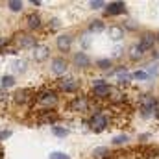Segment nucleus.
<instances>
[{
    "instance_id": "1",
    "label": "nucleus",
    "mask_w": 159,
    "mask_h": 159,
    "mask_svg": "<svg viewBox=\"0 0 159 159\" xmlns=\"http://www.w3.org/2000/svg\"><path fill=\"white\" fill-rule=\"evenodd\" d=\"M59 98H57V93L52 91V89H43L35 94V104L39 106L43 111H52L56 106H57Z\"/></svg>"
},
{
    "instance_id": "2",
    "label": "nucleus",
    "mask_w": 159,
    "mask_h": 159,
    "mask_svg": "<svg viewBox=\"0 0 159 159\" xmlns=\"http://www.w3.org/2000/svg\"><path fill=\"white\" fill-rule=\"evenodd\" d=\"M157 106H159V102L154 98V96L144 94V96L141 98V115H143L144 119L152 117L154 113H157Z\"/></svg>"
},
{
    "instance_id": "3",
    "label": "nucleus",
    "mask_w": 159,
    "mask_h": 159,
    "mask_svg": "<svg viewBox=\"0 0 159 159\" xmlns=\"http://www.w3.org/2000/svg\"><path fill=\"white\" fill-rule=\"evenodd\" d=\"M89 126H91L93 131L100 133V131H104V129L109 126V119H107L104 113H94V115L91 117V120H89Z\"/></svg>"
},
{
    "instance_id": "4",
    "label": "nucleus",
    "mask_w": 159,
    "mask_h": 159,
    "mask_svg": "<svg viewBox=\"0 0 159 159\" xmlns=\"http://www.w3.org/2000/svg\"><path fill=\"white\" fill-rule=\"evenodd\" d=\"M91 107H93V104H91V100L85 98V96H76V98L69 104V109H70V111H76V113H87Z\"/></svg>"
},
{
    "instance_id": "5",
    "label": "nucleus",
    "mask_w": 159,
    "mask_h": 159,
    "mask_svg": "<svg viewBox=\"0 0 159 159\" xmlns=\"http://www.w3.org/2000/svg\"><path fill=\"white\" fill-rule=\"evenodd\" d=\"M57 85H59V89L61 91H65V93H76L80 89V81L74 78H61L57 80Z\"/></svg>"
},
{
    "instance_id": "6",
    "label": "nucleus",
    "mask_w": 159,
    "mask_h": 159,
    "mask_svg": "<svg viewBox=\"0 0 159 159\" xmlns=\"http://www.w3.org/2000/svg\"><path fill=\"white\" fill-rule=\"evenodd\" d=\"M32 100H35L34 89H20V91L15 93V102H19V104H28Z\"/></svg>"
},
{
    "instance_id": "7",
    "label": "nucleus",
    "mask_w": 159,
    "mask_h": 159,
    "mask_svg": "<svg viewBox=\"0 0 159 159\" xmlns=\"http://www.w3.org/2000/svg\"><path fill=\"white\" fill-rule=\"evenodd\" d=\"M57 120H59V115H57L56 111H41L37 122H39V124H50V126H56Z\"/></svg>"
},
{
    "instance_id": "8",
    "label": "nucleus",
    "mask_w": 159,
    "mask_h": 159,
    "mask_svg": "<svg viewBox=\"0 0 159 159\" xmlns=\"http://www.w3.org/2000/svg\"><path fill=\"white\" fill-rule=\"evenodd\" d=\"M156 35L154 34H144L143 35V39H141V43L137 44L139 48H141V52H148V50H152L154 48V44H156Z\"/></svg>"
},
{
    "instance_id": "9",
    "label": "nucleus",
    "mask_w": 159,
    "mask_h": 159,
    "mask_svg": "<svg viewBox=\"0 0 159 159\" xmlns=\"http://www.w3.org/2000/svg\"><path fill=\"white\" fill-rule=\"evenodd\" d=\"M17 44H19L20 48H35V46H37L35 37L30 35V34H20V35L17 37Z\"/></svg>"
},
{
    "instance_id": "10",
    "label": "nucleus",
    "mask_w": 159,
    "mask_h": 159,
    "mask_svg": "<svg viewBox=\"0 0 159 159\" xmlns=\"http://www.w3.org/2000/svg\"><path fill=\"white\" fill-rule=\"evenodd\" d=\"M52 72L57 74V76H61V74L67 72V61H65V57H54L52 59Z\"/></svg>"
},
{
    "instance_id": "11",
    "label": "nucleus",
    "mask_w": 159,
    "mask_h": 159,
    "mask_svg": "<svg viewBox=\"0 0 159 159\" xmlns=\"http://www.w3.org/2000/svg\"><path fill=\"white\" fill-rule=\"evenodd\" d=\"M124 11H126L124 2H109V4H106V13L107 15H120Z\"/></svg>"
},
{
    "instance_id": "12",
    "label": "nucleus",
    "mask_w": 159,
    "mask_h": 159,
    "mask_svg": "<svg viewBox=\"0 0 159 159\" xmlns=\"http://www.w3.org/2000/svg\"><path fill=\"white\" fill-rule=\"evenodd\" d=\"M70 46H72V35L70 34H63V35L57 37V48L61 52H69Z\"/></svg>"
},
{
    "instance_id": "13",
    "label": "nucleus",
    "mask_w": 159,
    "mask_h": 159,
    "mask_svg": "<svg viewBox=\"0 0 159 159\" xmlns=\"http://www.w3.org/2000/svg\"><path fill=\"white\" fill-rule=\"evenodd\" d=\"M109 93H111V85H102V87H94L93 89V94L96 100H102V98H109Z\"/></svg>"
},
{
    "instance_id": "14",
    "label": "nucleus",
    "mask_w": 159,
    "mask_h": 159,
    "mask_svg": "<svg viewBox=\"0 0 159 159\" xmlns=\"http://www.w3.org/2000/svg\"><path fill=\"white\" fill-rule=\"evenodd\" d=\"M48 54H50V50H48V46H35L34 48V57H35V61H44L46 57H48Z\"/></svg>"
},
{
    "instance_id": "15",
    "label": "nucleus",
    "mask_w": 159,
    "mask_h": 159,
    "mask_svg": "<svg viewBox=\"0 0 159 159\" xmlns=\"http://www.w3.org/2000/svg\"><path fill=\"white\" fill-rule=\"evenodd\" d=\"M89 63H91V59H89V56L87 54H83V52H78L76 56H74V65L76 67H89Z\"/></svg>"
},
{
    "instance_id": "16",
    "label": "nucleus",
    "mask_w": 159,
    "mask_h": 159,
    "mask_svg": "<svg viewBox=\"0 0 159 159\" xmlns=\"http://www.w3.org/2000/svg\"><path fill=\"white\" fill-rule=\"evenodd\" d=\"M107 34H109V37L113 41H120L124 37V28H120V26H109Z\"/></svg>"
},
{
    "instance_id": "17",
    "label": "nucleus",
    "mask_w": 159,
    "mask_h": 159,
    "mask_svg": "<svg viewBox=\"0 0 159 159\" xmlns=\"http://www.w3.org/2000/svg\"><path fill=\"white\" fill-rule=\"evenodd\" d=\"M41 17L37 15V13H30L28 15V26L32 28V30H35V28H41Z\"/></svg>"
},
{
    "instance_id": "18",
    "label": "nucleus",
    "mask_w": 159,
    "mask_h": 159,
    "mask_svg": "<svg viewBox=\"0 0 159 159\" xmlns=\"http://www.w3.org/2000/svg\"><path fill=\"white\" fill-rule=\"evenodd\" d=\"M93 156H94V159H109L111 154H109V150H107V148H104V146H102V148H96V150L93 152Z\"/></svg>"
},
{
    "instance_id": "19",
    "label": "nucleus",
    "mask_w": 159,
    "mask_h": 159,
    "mask_svg": "<svg viewBox=\"0 0 159 159\" xmlns=\"http://www.w3.org/2000/svg\"><path fill=\"white\" fill-rule=\"evenodd\" d=\"M52 133H54L56 137L65 139V137L69 135V129H67V128H61V126H52Z\"/></svg>"
},
{
    "instance_id": "20",
    "label": "nucleus",
    "mask_w": 159,
    "mask_h": 159,
    "mask_svg": "<svg viewBox=\"0 0 159 159\" xmlns=\"http://www.w3.org/2000/svg\"><path fill=\"white\" fill-rule=\"evenodd\" d=\"M109 100H111V102H122V100H124V94L120 93L119 89L111 87V93H109Z\"/></svg>"
},
{
    "instance_id": "21",
    "label": "nucleus",
    "mask_w": 159,
    "mask_h": 159,
    "mask_svg": "<svg viewBox=\"0 0 159 159\" xmlns=\"http://www.w3.org/2000/svg\"><path fill=\"white\" fill-rule=\"evenodd\" d=\"M129 57H131L133 61H137V59H141V57H143V52H141V48H139L137 44H133V46L129 48Z\"/></svg>"
},
{
    "instance_id": "22",
    "label": "nucleus",
    "mask_w": 159,
    "mask_h": 159,
    "mask_svg": "<svg viewBox=\"0 0 159 159\" xmlns=\"http://www.w3.org/2000/svg\"><path fill=\"white\" fill-rule=\"evenodd\" d=\"M104 30V22L102 20H93L89 24V32H102Z\"/></svg>"
},
{
    "instance_id": "23",
    "label": "nucleus",
    "mask_w": 159,
    "mask_h": 159,
    "mask_svg": "<svg viewBox=\"0 0 159 159\" xmlns=\"http://www.w3.org/2000/svg\"><path fill=\"white\" fill-rule=\"evenodd\" d=\"M157 70H159V63H154V65H148L146 67V74L152 78V76H157Z\"/></svg>"
},
{
    "instance_id": "24",
    "label": "nucleus",
    "mask_w": 159,
    "mask_h": 159,
    "mask_svg": "<svg viewBox=\"0 0 159 159\" xmlns=\"http://www.w3.org/2000/svg\"><path fill=\"white\" fill-rule=\"evenodd\" d=\"M7 6H9L11 11H20L22 9V2H19V0H9Z\"/></svg>"
},
{
    "instance_id": "25",
    "label": "nucleus",
    "mask_w": 159,
    "mask_h": 159,
    "mask_svg": "<svg viewBox=\"0 0 159 159\" xmlns=\"http://www.w3.org/2000/svg\"><path fill=\"white\" fill-rule=\"evenodd\" d=\"M131 78L133 80H148L150 76L146 74V70H135V72L131 74Z\"/></svg>"
},
{
    "instance_id": "26",
    "label": "nucleus",
    "mask_w": 159,
    "mask_h": 159,
    "mask_svg": "<svg viewBox=\"0 0 159 159\" xmlns=\"http://www.w3.org/2000/svg\"><path fill=\"white\" fill-rule=\"evenodd\" d=\"M96 65H98V69L107 70V69L111 67V59H100V61H96Z\"/></svg>"
},
{
    "instance_id": "27",
    "label": "nucleus",
    "mask_w": 159,
    "mask_h": 159,
    "mask_svg": "<svg viewBox=\"0 0 159 159\" xmlns=\"http://www.w3.org/2000/svg\"><path fill=\"white\" fill-rule=\"evenodd\" d=\"M15 85V78L13 76H4L2 78V87H13Z\"/></svg>"
},
{
    "instance_id": "28",
    "label": "nucleus",
    "mask_w": 159,
    "mask_h": 159,
    "mask_svg": "<svg viewBox=\"0 0 159 159\" xmlns=\"http://www.w3.org/2000/svg\"><path fill=\"white\" fill-rule=\"evenodd\" d=\"M126 141H128V135H117L113 139V144H126Z\"/></svg>"
},
{
    "instance_id": "29",
    "label": "nucleus",
    "mask_w": 159,
    "mask_h": 159,
    "mask_svg": "<svg viewBox=\"0 0 159 159\" xmlns=\"http://www.w3.org/2000/svg\"><path fill=\"white\" fill-rule=\"evenodd\" d=\"M50 159H70L67 154H61V152H54V154H50Z\"/></svg>"
},
{
    "instance_id": "30",
    "label": "nucleus",
    "mask_w": 159,
    "mask_h": 159,
    "mask_svg": "<svg viewBox=\"0 0 159 159\" xmlns=\"http://www.w3.org/2000/svg\"><path fill=\"white\" fill-rule=\"evenodd\" d=\"M106 6V2H102V0H93L91 2V7L93 9H100V7H104Z\"/></svg>"
},
{
    "instance_id": "31",
    "label": "nucleus",
    "mask_w": 159,
    "mask_h": 159,
    "mask_svg": "<svg viewBox=\"0 0 159 159\" xmlns=\"http://www.w3.org/2000/svg\"><path fill=\"white\" fill-rule=\"evenodd\" d=\"M15 69L20 70V72H24L26 70V61H15Z\"/></svg>"
},
{
    "instance_id": "32",
    "label": "nucleus",
    "mask_w": 159,
    "mask_h": 159,
    "mask_svg": "<svg viewBox=\"0 0 159 159\" xmlns=\"http://www.w3.org/2000/svg\"><path fill=\"white\" fill-rule=\"evenodd\" d=\"M7 137H11V131H9V129H4V131H0V141H6Z\"/></svg>"
},
{
    "instance_id": "33",
    "label": "nucleus",
    "mask_w": 159,
    "mask_h": 159,
    "mask_svg": "<svg viewBox=\"0 0 159 159\" xmlns=\"http://www.w3.org/2000/svg\"><path fill=\"white\" fill-rule=\"evenodd\" d=\"M102 85H106V80H94L93 81V89L94 87H102Z\"/></svg>"
},
{
    "instance_id": "34",
    "label": "nucleus",
    "mask_w": 159,
    "mask_h": 159,
    "mask_svg": "<svg viewBox=\"0 0 159 159\" xmlns=\"http://www.w3.org/2000/svg\"><path fill=\"white\" fill-rule=\"evenodd\" d=\"M50 22H52V24H50V28H52V30H57V28H59V20H57V19H52Z\"/></svg>"
},
{
    "instance_id": "35",
    "label": "nucleus",
    "mask_w": 159,
    "mask_h": 159,
    "mask_svg": "<svg viewBox=\"0 0 159 159\" xmlns=\"http://www.w3.org/2000/svg\"><path fill=\"white\" fill-rule=\"evenodd\" d=\"M89 43H91V39H89L87 35H85V37L81 39V44H83V46H89Z\"/></svg>"
},
{
    "instance_id": "36",
    "label": "nucleus",
    "mask_w": 159,
    "mask_h": 159,
    "mask_svg": "<svg viewBox=\"0 0 159 159\" xmlns=\"http://www.w3.org/2000/svg\"><path fill=\"white\" fill-rule=\"evenodd\" d=\"M2 156H4V152H2V148H0V159H2Z\"/></svg>"
},
{
    "instance_id": "37",
    "label": "nucleus",
    "mask_w": 159,
    "mask_h": 159,
    "mask_svg": "<svg viewBox=\"0 0 159 159\" xmlns=\"http://www.w3.org/2000/svg\"><path fill=\"white\" fill-rule=\"evenodd\" d=\"M156 39H157V41H159V35H156Z\"/></svg>"
}]
</instances>
